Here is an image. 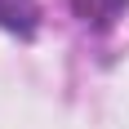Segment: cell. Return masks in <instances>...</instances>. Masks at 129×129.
I'll list each match as a JSON object with an SVG mask.
<instances>
[{"label":"cell","mask_w":129,"mask_h":129,"mask_svg":"<svg viewBox=\"0 0 129 129\" xmlns=\"http://www.w3.org/2000/svg\"><path fill=\"white\" fill-rule=\"evenodd\" d=\"M0 22L13 27V31H22V36H31V27H36V5H31V0H0Z\"/></svg>","instance_id":"obj_1"},{"label":"cell","mask_w":129,"mask_h":129,"mask_svg":"<svg viewBox=\"0 0 129 129\" xmlns=\"http://www.w3.org/2000/svg\"><path fill=\"white\" fill-rule=\"evenodd\" d=\"M120 5H125V0H76V9H80V18H85V22L93 18L98 27H103V22H111V18L120 13Z\"/></svg>","instance_id":"obj_2"}]
</instances>
